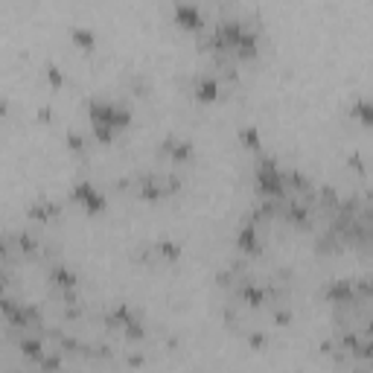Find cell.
I'll return each mask as SVG.
<instances>
[{"instance_id": "6da1fadb", "label": "cell", "mask_w": 373, "mask_h": 373, "mask_svg": "<svg viewBox=\"0 0 373 373\" xmlns=\"http://www.w3.org/2000/svg\"><path fill=\"white\" fill-rule=\"evenodd\" d=\"M76 195H79V198H88V207H91V210H99V207H102V198H99V195L94 193L91 187H88V184H79Z\"/></svg>"}, {"instance_id": "7a4b0ae2", "label": "cell", "mask_w": 373, "mask_h": 373, "mask_svg": "<svg viewBox=\"0 0 373 373\" xmlns=\"http://www.w3.org/2000/svg\"><path fill=\"white\" fill-rule=\"evenodd\" d=\"M178 18L184 24H190V27H198V12L193 6H178Z\"/></svg>"}, {"instance_id": "3957f363", "label": "cell", "mask_w": 373, "mask_h": 373, "mask_svg": "<svg viewBox=\"0 0 373 373\" xmlns=\"http://www.w3.org/2000/svg\"><path fill=\"white\" fill-rule=\"evenodd\" d=\"M198 97H201V99H213V97H216V82L204 79V82L198 85Z\"/></svg>"}, {"instance_id": "277c9868", "label": "cell", "mask_w": 373, "mask_h": 373, "mask_svg": "<svg viewBox=\"0 0 373 373\" xmlns=\"http://www.w3.org/2000/svg\"><path fill=\"white\" fill-rule=\"evenodd\" d=\"M73 35H76L82 44H94V35H91V32H85V29H73Z\"/></svg>"}]
</instances>
